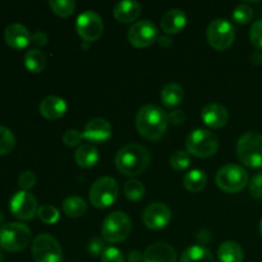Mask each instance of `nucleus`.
Here are the masks:
<instances>
[{"label": "nucleus", "mask_w": 262, "mask_h": 262, "mask_svg": "<svg viewBox=\"0 0 262 262\" xmlns=\"http://www.w3.org/2000/svg\"><path fill=\"white\" fill-rule=\"evenodd\" d=\"M37 216L45 224H55L60 217V214H59L58 209L53 205H42V206L38 207Z\"/></svg>", "instance_id": "nucleus-33"}, {"label": "nucleus", "mask_w": 262, "mask_h": 262, "mask_svg": "<svg viewBox=\"0 0 262 262\" xmlns=\"http://www.w3.org/2000/svg\"><path fill=\"white\" fill-rule=\"evenodd\" d=\"M128 262H142L143 261V255L140 251H130L127 256Z\"/></svg>", "instance_id": "nucleus-43"}, {"label": "nucleus", "mask_w": 262, "mask_h": 262, "mask_svg": "<svg viewBox=\"0 0 262 262\" xmlns=\"http://www.w3.org/2000/svg\"><path fill=\"white\" fill-rule=\"evenodd\" d=\"M4 220H5V215H4V212H3L2 210H0V225H3Z\"/></svg>", "instance_id": "nucleus-46"}, {"label": "nucleus", "mask_w": 262, "mask_h": 262, "mask_svg": "<svg viewBox=\"0 0 262 262\" xmlns=\"http://www.w3.org/2000/svg\"><path fill=\"white\" fill-rule=\"evenodd\" d=\"M161 28L166 33H178L186 27L187 15L182 9H169L161 18Z\"/></svg>", "instance_id": "nucleus-20"}, {"label": "nucleus", "mask_w": 262, "mask_h": 262, "mask_svg": "<svg viewBox=\"0 0 262 262\" xmlns=\"http://www.w3.org/2000/svg\"><path fill=\"white\" fill-rule=\"evenodd\" d=\"M74 159H76V163L79 166L89 169L96 165L100 159V155L96 147L86 143V145H81L77 148L76 154H74Z\"/></svg>", "instance_id": "nucleus-24"}, {"label": "nucleus", "mask_w": 262, "mask_h": 262, "mask_svg": "<svg viewBox=\"0 0 262 262\" xmlns=\"http://www.w3.org/2000/svg\"><path fill=\"white\" fill-rule=\"evenodd\" d=\"M168 115L156 105H145L136 117V127L138 133L148 141H158L168 129Z\"/></svg>", "instance_id": "nucleus-1"}, {"label": "nucleus", "mask_w": 262, "mask_h": 262, "mask_svg": "<svg viewBox=\"0 0 262 262\" xmlns=\"http://www.w3.org/2000/svg\"><path fill=\"white\" fill-rule=\"evenodd\" d=\"M216 184L227 193L241 192L248 184L247 170L237 164H227L217 170Z\"/></svg>", "instance_id": "nucleus-7"}, {"label": "nucleus", "mask_w": 262, "mask_h": 262, "mask_svg": "<svg viewBox=\"0 0 262 262\" xmlns=\"http://www.w3.org/2000/svg\"><path fill=\"white\" fill-rule=\"evenodd\" d=\"M77 33L86 42H94L101 37L104 32V23L101 17L92 10L81 13L76 22Z\"/></svg>", "instance_id": "nucleus-11"}, {"label": "nucleus", "mask_w": 262, "mask_h": 262, "mask_svg": "<svg viewBox=\"0 0 262 262\" xmlns=\"http://www.w3.org/2000/svg\"><path fill=\"white\" fill-rule=\"evenodd\" d=\"M150 152L143 146L137 143H128L118 151L115 156V165L124 176H140L150 165Z\"/></svg>", "instance_id": "nucleus-2"}, {"label": "nucleus", "mask_w": 262, "mask_h": 262, "mask_svg": "<svg viewBox=\"0 0 262 262\" xmlns=\"http://www.w3.org/2000/svg\"><path fill=\"white\" fill-rule=\"evenodd\" d=\"M237 155L241 163L250 168H262V135L247 132L237 142Z\"/></svg>", "instance_id": "nucleus-4"}, {"label": "nucleus", "mask_w": 262, "mask_h": 262, "mask_svg": "<svg viewBox=\"0 0 262 262\" xmlns=\"http://www.w3.org/2000/svg\"><path fill=\"white\" fill-rule=\"evenodd\" d=\"M48 41H49L48 35H46L45 32H42V31H37V32H35L32 36H31V42H33L36 46H38V48L45 46L46 43H48Z\"/></svg>", "instance_id": "nucleus-42"}, {"label": "nucleus", "mask_w": 262, "mask_h": 262, "mask_svg": "<svg viewBox=\"0 0 262 262\" xmlns=\"http://www.w3.org/2000/svg\"><path fill=\"white\" fill-rule=\"evenodd\" d=\"M83 140V132H79L78 129H68L63 135L64 145L68 147H76Z\"/></svg>", "instance_id": "nucleus-36"}, {"label": "nucleus", "mask_w": 262, "mask_h": 262, "mask_svg": "<svg viewBox=\"0 0 262 262\" xmlns=\"http://www.w3.org/2000/svg\"><path fill=\"white\" fill-rule=\"evenodd\" d=\"M217 257L220 262H243L245 251L234 241H227L220 245L217 250Z\"/></svg>", "instance_id": "nucleus-23"}, {"label": "nucleus", "mask_w": 262, "mask_h": 262, "mask_svg": "<svg viewBox=\"0 0 262 262\" xmlns=\"http://www.w3.org/2000/svg\"><path fill=\"white\" fill-rule=\"evenodd\" d=\"M201 118L207 127L219 129V128L227 125L228 120H229V113H228L227 107L223 106L222 104L210 102L202 109Z\"/></svg>", "instance_id": "nucleus-16"}, {"label": "nucleus", "mask_w": 262, "mask_h": 262, "mask_svg": "<svg viewBox=\"0 0 262 262\" xmlns=\"http://www.w3.org/2000/svg\"><path fill=\"white\" fill-rule=\"evenodd\" d=\"M25 66L31 73H40L46 66V58L38 49H30L25 55Z\"/></svg>", "instance_id": "nucleus-28"}, {"label": "nucleus", "mask_w": 262, "mask_h": 262, "mask_svg": "<svg viewBox=\"0 0 262 262\" xmlns=\"http://www.w3.org/2000/svg\"><path fill=\"white\" fill-rule=\"evenodd\" d=\"M187 152L197 158L206 159L215 155L219 148V140L212 132L207 129L192 130L186 140Z\"/></svg>", "instance_id": "nucleus-6"}, {"label": "nucleus", "mask_w": 262, "mask_h": 262, "mask_svg": "<svg viewBox=\"0 0 262 262\" xmlns=\"http://www.w3.org/2000/svg\"><path fill=\"white\" fill-rule=\"evenodd\" d=\"M252 61L253 64H261L262 63V54L261 53H255L252 55Z\"/></svg>", "instance_id": "nucleus-45"}, {"label": "nucleus", "mask_w": 262, "mask_h": 262, "mask_svg": "<svg viewBox=\"0 0 262 262\" xmlns=\"http://www.w3.org/2000/svg\"><path fill=\"white\" fill-rule=\"evenodd\" d=\"M119 186L112 177H101L90 188V201L96 209H106L118 199Z\"/></svg>", "instance_id": "nucleus-8"}, {"label": "nucleus", "mask_w": 262, "mask_h": 262, "mask_svg": "<svg viewBox=\"0 0 262 262\" xmlns=\"http://www.w3.org/2000/svg\"><path fill=\"white\" fill-rule=\"evenodd\" d=\"M114 17L120 23H132L141 14V5L133 0H123L114 7Z\"/></svg>", "instance_id": "nucleus-21"}, {"label": "nucleus", "mask_w": 262, "mask_h": 262, "mask_svg": "<svg viewBox=\"0 0 262 262\" xmlns=\"http://www.w3.org/2000/svg\"><path fill=\"white\" fill-rule=\"evenodd\" d=\"M142 220L143 224H145L148 229H163V228H165L166 225L170 223L171 211L165 204L154 202V204L148 205L145 209L142 215Z\"/></svg>", "instance_id": "nucleus-14"}, {"label": "nucleus", "mask_w": 262, "mask_h": 262, "mask_svg": "<svg viewBox=\"0 0 262 262\" xmlns=\"http://www.w3.org/2000/svg\"><path fill=\"white\" fill-rule=\"evenodd\" d=\"M63 211L68 217H77L83 216L87 212V204L82 197L78 196H69L64 200L63 202Z\"/></svg>", "instance_id": "nucleus-26"}, {"label": "nucleus", "mask_w": 262, "mask_h": 262, "mask_svg": "<svg viewBox=\"0 0 262 262\" xmlns=\"http://www.w3.org/2000/svg\"><path fill=\"white\" fill-rule=\"evenodd\" d=\"M49 5H50V8L56 15L66 18L73 14L77 4L73 0H50Z\"/></svg>", "instance_id": "nucleus-29"}, {"label": "nucleus", "mask_w": 262, "mask_h": 262, "mask_svg": "<svg viewBox=\"0 0 262 262\" xmlns=\"http://www.w3.org/2000/svg\"><path fill=\"white\" fill-rule=\"evenodd\" d=\"M189 164H191V158H189V154L186 152V151H176V152L170 156V166L174 170H186L189 166Z\"/></svg>", "instance_id": "nucleus-34"}, {"label": "nucleus", "mask_w": 262, "mask_h": 262, "mask_svg": "<svg viewBox=\"0 0 262 262\" xmlns=\"http://www.w3.org/2000/svg\"><path fill=\"white\" fill-rule=\"evenodd\" d=\"M179 262H215L214 256L204 246H191L181 256Z\"/></svg>", "instance_id": "nucleus-27"}, {"label": "nucleus", "mask_w": 262, "mask_h": 262, "mask_svg": "<svg viewBox=\"0 0 262 262\" xmlns=\"http://www.w3.org/2000/svg\"><path fill=\"white\" fill-rule=\"evenodd\" d=\"M161 101L166 107H176L182 104L184 99V90L177 82H169L161 90Z\"/></svg>", "instance_id": "nucleus-22"}, {"label": "nucleus", "mask_w": 262, "mask_h": 262, "mask_svg": "<svg viewBox=\"0 0 262 262\" xmlns=\"http://www.w3.org/2000/svg\"><path fill=\"white\" fill-rule=\"evenodd\" d=\"M15 146L14 133L9 128L0 125V156L9 154Z\"/></svg>", "instance_id": "nucleus-30"}, {"label": "nucleus", "mask_w": 262, "mask_h": 262, "mask_svg": "<svg viewBox=\"0 0 262 262\" xmlns=\"http://www.w3.org/2000/svg\"><path fill=\"white\" fill-rule=\"evenodd\" d=\"M32 257L35 262H61L63 251L53 235L40 234L32 242Z\"/></svg>", "instance_id": "nucleus-10"}, {"label": "nucleus", "mask_w": 262, "mask_h": 262, "mask_svg": "<svg viewBox=\"0 0 262 262\" xmlns=\"http://www.w3.org/2000/svg\"><path fill=\"white\" fill-rule=\"evenodd\" d=\"M31 230L22 223H8L0 227V247L8 252L23 251L31 242Z\"/></svg>", "instance_id": "nucleus-3"}, {"label": "nucleus", "mask_w": 262, "mask_h": 262, "mask_svg": "<svg viewBox=\"0 0 262 262\" xmlns=\"http://www.w3.org/2000/svg\"><path fill=\"white\" fill-rule=\"evenodd\" d=\"M4 40L10 48L22 50L31 42V36L27 28L20 23H12L4 31Z\"/></svg>", "instance_id": "nucleus-17"}, {"label": "nucleus", "mask_w": 262, "mask_h": 262, "mask_svg": "<svg viewBox=\"0 0 262 262\" xmlns=\"http://www.w3.org/2000/svg\"><path fill=\"white\" fill-rule=\"evenodd\" d=\"M36 184V176L33 171L26 170L18 178V186H19L20 191L28 192L30 189H32Z\"/></svg>", "instance_id": "nucleus-35"}, {"label": "nucleus", "mask_w": 262, "mask_h": 262, "mask_svg": "<svg viewBox=\"0 0 262 262\" xmlns=\"http://www.w3.org/2000/svg\"><path fill=\"white\" fill-rule=\"evenodd\" d=\"M168 122L174 125L182 124V123L186 122V114H184L182 110H173V112L168 115Z\"/></svg>", "instance_id": "nucleus-41"}, {"label": "nucleus", "mask_w": 262, "mask_h": 262, "mask_svg": "<svg viewBox=\"0 0 262 262\" xmlns=\"http://www.w3.org/2000/svg\"><path fill=\"white\" fill-rule=\"evenodd\" d=\"M113 135L112 124L104 118H94L90 120L83 129V138L91 143H102Z\"/></svg>", "instance_id": "nucleus-15"}, {"label": "nucleus", "mask_w": 262, "mask_h": 262, "mask_svg": "<svg viewBox=\"0 0 262 262\" xmlns=\"http://www.w3.org/2000/svg\"><path fill=\"white\" fill-rule=\"evenodd\" d=\"M10 211L19 220H32L37 214V200L30 192L19 191L10 199Z\"/></svg>", "instance_id": "nucleus-13"}, {"label": "nucleus", "mask_w": 262, "mask_h": 262, "mask_svg": "<svg viewBox=\"0 0 262 262\" xmlns=\"http://www.w3.org/2000/svg\"><path fill=\"white\" fill-rule=\"evenodd\" d=\"M105 241L101 238H92L89 243V252L92 256H100L102 255V252L105 251Z\"/></svg>", "instance_id": "nucleus-40"}, {"label": "nucleus", "mask_w": 262, "mask_h": 262, "mask_svg": "<svg viewBox=\"0 0 262 262\" xmlns=\"http://www.w3.org/2000/svg\"><path fill=\"white\" fill-rule=\"evenodd\" d=\"M250 38L255 48L262 50V20H257L251 26Z\"/></svg>", "instance_id": "nucleus-37"}, {"label": "nucleus", "mask_w": 262, "mask_h": 262, "mask_svg": "<svg viewBox=\"0 0 262 262\" xmlns=\"http://www.w3.org/2000/svg\"><path fill=\"white\" fill-rule=\"evenodd\" d=\"M143 262H177L176 250L168 243H152L143 253Z\"/></svg>", "instance_id": "nucleus-18"}, {"label": "nucleus", "mask_w": 262, "mask_h": 262, "mask_svg": "<svg viewBox=\"0 0 262 262\" xmlns=\"http://www.w3.org/2000/svg\"><path fill=\"white\" fill-rule=\"evenodd\" d=\"M132 232V222L123 211H114L102 223V239L107 243H120L127 239Z\"/></svg>", "instance_id": "nucleus-5"}, {"label": "nucleus", "mask_w": 262, "mask_h": 262, "mask_svg": "<svg viewBox=\"0 0 262 262\" xmlns=\"http://www.w3.org/2000/svg\"><path fill=\"white\" fill-rule=\"evenodd\" d=\"M124 193L130 201H140L145 196V187L142 182L137 179H130L124 184Z\"/></svg>", "instance_id": "nucleus-31"}, {"label": "nucleus", "mask_w": 262, "mask_h": 262, "mask_svg": "<svg viewBox=\"0 0 262 262\" xmlns=\"http://www.w3.org/2000/svg\"><path fill=\"white\" fill-rule=\"evenodd\" d=\"M0 262H4V258H3V255H2V251H0Z\"/></svg>", "instance_id": "nucleus-48"}, {"label": "nucleus", "mask_w": 262, "mask_h": 262, "mask_svg": "<svg viewBox=\"0 0 262 262\" xmlns=\"http://www.w3.org/2000/svg\"><path fill=\"white\" fill-rule=\"evenodd\" d=\"M67 109H68L67 102L59 96L45 97V99L40 102V106H38L40 114L42 115L43 118L50 120H55L63 117L67 113Z\"/></svg>", "instance_id": "nucleus-19"}, {"label": "nucleus", "mask_w": 262, "mask_h": 262, "mask_svg": "<svg viewBox=\"0 0 262 262\" xmlns=\"http://www.w3.org/2000/svg\"><path fill=\"white\" fill-rule=\"evenodd\" d=\"M232 18L238 25H247L253 18V9L247 4H241L234 8L232 13Z\"/></svg>", "instance_id": "nucleus-32"}, {"label": "nucleus", "mask_w": 262, "mask_h": 262, "mask_svg": "<svg viewBox=\"0 0 262 262\" xmlns=\"http://www.w3.org/2000/svg\"><path fill=\"white\" fill-rule=\"evenodd\" d=\"M159 40V30L148 19L138 20L128 31V41L136 48H148Z\"/></svg>", "instance_id": "nucleus-12"}, {"label": "nucleus", "mask_w": 262, "mask_h": 262, "mask_svg": "<svg viewBox=\"0 0 262 262\" xmlns=\"http://www.w3.org/2000/svg\"><path fill=\"white\" fill-rule=\"evenodd\" d=\"M250 193L253 199H262V173H257L250 181Z\"/></svg>", "instance_id": "nucleus-39"}, {"label": "nucleus", "mask_w": 262, "mask_h": 262, "mask_svg": "<svg viewBox=\"0 0 262 262\" xmlns=\"http://www.w3.org/2000/svg\"><path fill=\"white\" fill-rule=\"evenodd\" d=\"M101 262H124V255L115 247H107L101 255Z\"/></svg>", "instance_id": "nucleus-38"}, {"label": "nucleus", "mask_w": 262, "mask_h": 262, "mask_svg": "<svg viewBox=\"0 0 262 262\" xmlns=\"http://www.w3.org/2000/svg\"><path fill=\"white\" fill-rule=\"evenodd\" d=\"M207 41L215 50H227L233 45L235 38L234 26L224 18H216L207 27Z\"/></svg>", "instance_id": "nucleus-9"}, {"label": "nucleus", "mask_w": 262, "mask_h": 262, "mask_svg": "<svg viewBox=\"0 0 262 262\" xmlns=\"http://www.w3.org/2000/svg\"><path fill=\"white\" fill-rule=\"evenodd\" d=\"M258 230H260V234L262 235V219H261V222H260V227H258Z\"/></svg>", "instance_id": "nucleus-47"}, {"label": "nucleus", "mask_w": 262, "mask_h": 262, "mask_svg": "<svg viewBox=\"0 0 262 262\" xmlns=\"http://www.w3.org/2000/svg\"><path fill=\"white\" fill-rule=\"evenodd\" d=\"M207 184V177L205 171L200 170V169H193V170L188 171L183 178V186L184 188L188 189L189 192H201L202 189L206 187Z\"/></svg>", "instance_id": "nucleus-25"}, {"label": "nucleus", "mask_w": 262, "mask_h": 262, "mask_svg": "<svg viewBox=\"0 0 262 262\" xmlns=\"http://www.w3.org/2000/svg\"><path fill=\"white\" fill-rule=\"evenodd\" d=\"M159 43H160V46L168 48V46H170L173 43V41H171V38L169 36H163V37H159Z\"/></svg>", "instance_id": "nucleus-44"}]
</instances>
